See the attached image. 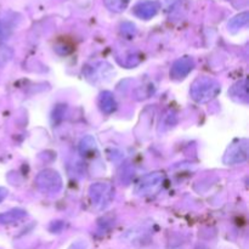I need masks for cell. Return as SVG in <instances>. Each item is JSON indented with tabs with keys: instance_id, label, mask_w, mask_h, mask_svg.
Masks as SVG:
<instances>
[{
	"instance_id": "cell-1",
	"label": "cell",
	"mask_w": 249,
	"mask_h": 249,
	"mask_svg": "<svg viewBox=\"0 0 249 249\" xmlns=\"http://www.w3.org/2000/svg\"><path fill=\"white\" fill-rule=\"evenodd\" d=\"M221 91V85L218 80L211 77H199L192 83L190 95L192 100L198 104H207L215 99Z\"/></svg>"
},
{
	"instance_id": "cell-2",
	"label": "cell",
	"mask_w": 249,
	"mask_h": 249,
	"mask_svg": "<svg viewBox=\"0 0 249 249\" xmlns=\"http://www.w3.org/2000/svg\"><path fill=\"white\" fill-rule=\"evenodd\" d=\"M114 187L109 182H95L89 187V198L97 211H104L112 203Z\"/></svg>"
},
{
	"instance_id": "cell-3",
	"label": "cell",
	"mask_w": 249,
	"mask_h": 249,
	"mask_svg": "<svg viewBox=\"0 0 249 249\" xmlns=\"http://www.w3.org/2000/svg\"><path fill=\"white\" fill-rule=\"evenodd\" d=\"M165 181L163 172H152L143 175L135 186V194L140 197L153 196L158 194Z\"/></svg>"
},
{
	"instance_id": "cell-4",
	"label": "cell",
	"mask_w": 249,
	"mask_h": 249,
	"mask_svg": "<svg viewBox=\"0 0 249 249\" xmlns=\"http://www.w3.org/2000/svg\"><path fill=\"white\" fill-rule=\"evenodd\" d=\"M36 185L43 194L57 195L62 190L63 181L56 170L44 169L36 177Z\"/></svg>"
},
{
	"instance_id": "cell-5",
	"label": "cell",
	"mask_w": 249,
	"mask_h": 249,
	"mask_svg": "<svg viewBox=\"0 0 249 249\" xmlns=\"http://www.w3.org/2000/svg\"><path fill=\"white\" fill-rule=\"evenodd\" d=\"M248 160V140H237L229 146L224 155V163L228 165H235L245 163Z\"/></svg>"
},
{
	"instance_id": "cell-6",
	"label": "cell",
	"mask_w": 249,
	"mask_h": 249,
	"mask_svg": "<svg viewBox=\"0 0 249 249\" xmlns=\"http://www.w3.org/2000/svg\"><path fill=\"white\" fill-rule=\"evenodd\" d=\"M195 68V60L190 56H184L175 61L170 68V78L174 80H181L186 78Z\"/></svg>"
},
{
	"instance_id": "cell-7",
	"label": "cell",
	"mask_w": 249,
	"mask_h": 249,
	"mask_svg": "<svg viewBox=\"0 0 249 249\" xmlns=\"http://www.w3.org/2000/svg\"><path fill=\"white\" fill-rule=\"evenodd\" d=\"M99 107L104 113L111 114L117 109V101L111 91H104L99 96Z\"/></svg>"
},
{
	"instance_id": "cell-8",
	"label": "cell",
	"mask_w": 249,
	"mask_h": 249,
	"mask_svg": "<svg viewBox=\"0 0 249 249\" xmlns=\"http://www.w3.org/2000/svg\"><path fill=\"white\" fill-rule=\"evenodd\" d=\"M229 94L232 97L235 101L237 102H247L248 101V87H247V79H242L237 82L236 84L232 85Z\"/></svg>"
},
{
	"instance_id": "cell-9",
	"label": "cell",
	"mask_w": 249,
	"mask_h": 249,
	"mask_svg": "<svg viewBox=\"0 0 249 249\" xmlns=\"http://www.w3.org/2000/svg\"><path fill=\"white\" fill-rule=\"evenodd\" d=\"M27 216L26 211L23 209L15 208L11 209V211H7L5 213L0 214V224L2 225H10V224H16L18 221L23 220Z\"/></svg>"
},
{
	"instance_id": "cell-10",
	"label": "cell",
	"mask_w": 249,
	"mask_h": 249,
	"mask_svg": "<svg viewBox=\"0 0 249 249\" xmlns=\"http://www.w3.org/2000/svg\"><path fill=\"white\" fill-rule=\"evenodd\" d=\"M97 146L96 141L92 136L88 135L80 140L79 142V153L83 157H92L94 153H96Z\"/></svg>"
},
{
	"instance_id": "cell-11",
	"label": "cell",
	"mask_w": 249,
	"mask_h": 249,
	"mask_svg": "<svg viewBox=\"0 0 249 249\" xmlns=\"http://www.w3.org/2000/svg\"><path fill=\"white\" fill-rule=\"evenodd\" d=\"M157 11H158L157 4L151 1L142 2V4H139L138 6L135 7V14L143 19H148L151 18V17H153L156 14H157Z\"/></svg>"
},
{
	"instance_id": "cell-12",
	"label": "cell",
	"mask_w": 249,
	"mask_h": 249,
	"mask_svg": "<svg viewBox=\"0 0 249 249\" xmlns=\"http://www.w3.org/2000/svg\"><path fill=\"white\" fill-rule=\"evenodd\" d=\"M248 22V14L247 12H245V14H241L238 15V16H236L235 18H232V21L229 23V28L231 29V31H238V29H241L242 27H245L246 24H247Z\"/></svg>"
},
{
	"instance_id": "cell-13",
	"label": "cell",
	"mask_w": 249,
	"mask_h": 249,
	"mask_svg": "<svg viewBox=\"0 0 249 249\" xmlns=\"http://www.w3.org/2000/svg\"><path fill=\"white\" fill-rule=\"evenodd\" d=\"M12 57H14V50L9 46L0 44V67L6 65Z\"/></svg>"
},
{
	"instance_id": "cell-14",
	"label": "cell",
	"mask_w": 249,
	"mask_h": 249,
	"mask_svg": "<svg viewBox=\"0 0 249 249\" xmlns=\"http://www.w3.org/2000/svg\"><path fill=\"white\" fill-rule=\"evenodd\" d=\"M105 1H106L107 7H109L112 11L121 12L125 9L129 0H105Z\"/></svg>"
},
{
	"instance_id": "cell-15",
	"label": "cell",
	"mask_w": 249,
	"mask_h": 249,
	"mask_svg": "<svg viewBox=\"0 0 249 249\" xmlns=\"http://www.w3.org/2000/svg\"><path fill=\"white\" fill-rule=\"evenodd\" d=\"M7 194H9V192H7V190L5 189V187L0 186V203H1L5 198H6Z\"/></svg>"
}]
</instances>
